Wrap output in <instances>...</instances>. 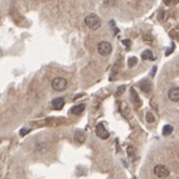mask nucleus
<instances>
[{
  "label": "nucleus",
  "mask_w": 179,
  "mask_h": 179,
  "mask_svg": "<svg viewBox=\"0 0 179 179\" xmlns=\"http://www.w3.org/2000/svg\"><path fill=\"white\" fill-rule=\"evenodd\" d=\"M85 24L91 30H97L101 26V19L98 15H96V14H88L85 18Z\"/></svg>",
  "instance_id": "f257e3e1"
},
{
  "label": "nucleus",
  "mask_w": 179,
  "mask_h": 179,
  "mask_svg": "<svg viewBox=\"0 0 179 179\" xmlns=\"http://www.w3.org/2000/svg\"><path fill=\"white\" fill-rule=\"evenodd\" d=\"M97 51L102 56H108L112 52V45L108 41H100L97 44Z\"/></svg>",
  "instance_id": "f03ea898"
},
{
  "label": "nucleus",
  "mask_w": 179,
  "mask_h": 179,
  "mask_svg": "<svg viewBox=\"0 0 179 179\" xmlns=\"http://www.w3.org/2000/svg\"><path fill=\"white\" fill-rule=\"evenodd\" d=\"M66 87H67V80L65 77H56L52 80V88L55 91L60 92L66 90Z\"/></svg>",
  "instance_id": "7ed1b4c3"
},
{
  "label": "nucleus",
  "mask_w": 179,
  "mask_h": 179,
  "mask_svg": "<svg viewBox=\"0 0 179 179\" xmlns=\"http://www.w3.org/2000/svg\"><path fill=\"white\" fill-rule=\"evenodd\" d=\"M153 173L158 178H167L170 172H169L168 167H166L164 164H157V166L153 168Z\"/></svg>",
  "instance_id": "20e7f679"
},
{
  "label": "nucleus",
  "mask_w": 179,
  "mask_h": 179,
  "mask_svg": "<svg viewBox=\"0 0 179 179\" xmlns=\"http://www.w3.org/2000/svg\"><path fill=\"white\" fill-rule=\"evenodd\" d=\"M96 134H97V137H100L101 139H107L109 137V132L105 128L102 123H98V125L96 126Z\"/></svg>",
  "instance_id": "39448f33"
},
{
  "label": "nucleus",
  "mask_w": 179,
  "mask_h": 179,
  "mask_svg": "<svg viewBox=\"0 0 179 179\" xmlns=\"http://www.w3.org/2000/svg\"><path fill=\"white\" fill-rule=\"evenodd\" d=\"M168 98L173 102L179 101V87H170L168 90Z\"/></svg>",
  "instance_id": "423d86ee"
},
{
  "label": "nucleus",
  "mask_w": 179,
  "mask_h": 179,
  "mask_svg": "<svg viewBox=\"0 0 179 179\" xmlns=\"http://www.w3.org/2000/svg\"><path fill=\"white\" fill-rule=\"evenodd\" d=\"M85 108H86V105H85V103L76 105V106H74V107L70 109V113H71V115H75V116H80L82 112L85 111Z\"/></svg>",
  "instance_id": "0eeeda50"
},
{
  "label": "nucleus",
  "mask_w": 179,
  "mask_h": 179,
  "mask_svg": "<svg viewBox=\"0 0 179 179\" xmlns=\"http://www.w3.org/2000/svg\"><path fill=\"white\" fill-rule=\"evenodd\" d=\"M65 106V100L62 97H57L52 101V108L53 109H62Z\"/></svg>",
  "instance_id": "6e6552de"
},
{
  "label": "nucleus",
  "mask_w": 179,
  "mask_h": 179,
  "mask_svg": "<svg viewBox=\"0 0 179 179\" xmlns=\"http://www.w3.org/2000/svg\"><path fill=\"white\" fill-rule=\"evenodd\" d=\"M75 141L78 142V143H84L86 141V133L81 129H77L75 132Z\"/></svg>",
  "instance_id": "1a4fd4ad"
},
{
  "label": "nucleus",
  "mask_w": 179,
  "mask_h": 179,
  "mask_svg": "<svg viewBox=\"0 0 179 179\" xmlns=\"http://www.w3.org/2000/svg\"><path fill=\"white\" fill-rule=\"evenodd\" d=\"M141 57H142V60H156V56L152 53V51L150 50H146V51H143L142 52V55H141Z\"/></svg>",
  "instance_id": "9d476101"
},
{
  "label": "nucleus",
  "mask_w": 179,
  "mask_h": 179,
  "mask_svg": "<svg viewBox=\"0 0 179 179\" xmlns=\"http://www.w3.org/2000/svg\"><path fill=\"white\" fill-rule=\"evenodd\" d=\"M138 85H139V87H141L144 92H149V91H150V84H149L147 80H142Z\"/></svg>",
  "instance_id": "9b49d317"
},
{
  "label": "nucleus",
  "mask_w": 179,
  "mask_h": 179,
  "mask_svg": "<svg viewBox=\"0 0 179 179\" xmlns=\"http://www.w3.org/2000/svg\"><path fill=\"white\" fill-rule=\"evenodd\" d=\"M172 132H173V126H170V125H166L163 127V129H162V134L166 136V137L169 136Z\"/></svg>",
  "instance_id": "f8f14e48"
},
{
  "label": "nucleus",
  "mask_w": 179,
  "mask_h": 179,
  "mask_svg": "<svg viewBox=\"0 0 179 179\" xmlns=\"http://www.w3.org/2000/svg\"><path fill=\"white\" fill-rule=\"evenodd\" d=\"M117 75H118V64H116V65L113 66V68H112V74L109 75V81H115L116 77H117Z\"/></svg>",
  "instance_id": "ddd939ff"
},
{
  "label": "nucleus",
  "mask_w": 179,
  "mask_h": 179,
  "mask_svg": "<svg viewBox=\"0 0 179 179\" xmlns=\"http://www.w3.org/2000/svg\"><path fill=\"white\" fill-rule=\"evenodd\" d=\"M146 119H147L148 123H154L156 122V117L152 113H150V112H147L146 113Z\"/></svg>",
  "instance_id": "4468645a"
},
{
  "label": "nucleus",
  "mask_w": 179,
  "mask_h": 179,
  "mask_svg": "<svg viewBox=\"0 0 179 179\" xmlns=\"http://www.w3.org/2000/svg\"><path fill=\"white\" fill-rule=\"evenodd\" d=\"M131 96H132V98L134 100V102L138 105L139 103V98H138V95H137V92L133 90V88H131Z\"/></svg>",
  "instance_id": "2eb2a0df"
},
{
  "label": "nucleus",
  "mask_w": 179,
  "mask_h": 179,
  "mask_svg": "<svg viewBox=\"0 0 179 179\" xmlns=\"http://www.w3.org/2000/svg\"><path fill=\"white\" fill-rule=\"evenodd\" d=\"M137 64H138V61H137V57H129L128 59V66L132 68V67H134Z\"/></svg>",
  "instance_id": "dca6fc26"
},
{
  "label": "nucleus",
  "mask_w": 179,
  "mask_h": 179,
  "mask_svg": "<svg viewBox=\"0 0 179 179\" xmlns=\"http://www.w3.org/2000/svg\"><path fill=\"white\" fill-rule=\"evenodd\" d=\"M125 90H126V86H125V85L119 86V87L117 88V96H118V95H121V93H123V92H125Z\"/></svg>",
  "instance_id": "f3484780"
},
{
  "label": "nucleus",
  "mask_w": 179,
  "mask_h": 179,
  "mask_svg": "<svg viewBox=\"0 0 179 179\" xmlns=\"http://www.w3.org/2000/svg\"><path fill=\"white\" fill-rule=\"evenodd\" d=\"M177 3H178V0H172V2L170 0H166V2H164L166 5H173V4H177Z\"/></svg>",
  "instance_id": "a211bd4d"
},
{
  "label": "nucleus",
  "mask_w": 179,
  "mask_h": 179,
  "mask_svg": "<svg viewBox=\"0 0 179 179\" xmlns=\"http://www.w3.org/2000/svg\"><path fill=\"white\" fill-rule=\"evenodd\" d=\"M128 156H131V157L134 156V148L133 147H128Z\"/></svg>",
  "instance_id": "6ab92c4d"
},
{
  "label": "nucleus",
  "mask_w": 179,
  "mask_h": 179,
  "mask_svg": "<svg viewBox=\"0 0 179 179\" xmlns=\"http://www.w3.org/2000/svg\"><path fill=\"white\" fill-rule=\"evenodd\" d=\"M29 132H30V129H29V128H24V129H21V131H20V136H25V134H27Z\"/></svg>",
  "instance_id": "aec40b11"
},
{
  "label": "nucleus",
  "mask_w": 179,
  "mask_h": 179,
  "mask_svg": "<svg viewBox=\"0 0 179 179\" xmlns=\"http://www.w3.org/2000/svg\"><path fill=\"white\" fill-rule=\"evenodd\" d=\"M156 71H157V66H153V68H152V77H154Z\"/></svg>",
  "instance_id": "412c9836"
},
{
  "label": "nucleus",
  "mask_w": 179,
  "mask_h": 179,
  "mask_svg": "<svg viewBox=\"0 0 179 179\" xmlns=\"http://www.w3.org/2000/svg\"><path fill=\"white\" fill-rule=\"evenodd\" d=\"M123 44H125V45L128 47V46H129V44H131V41H129V40H123Z\"/></svg>",
  "instance_id": "4be33fe9"
},
{
  "label": "nucleus",
  "mask_w": 179,
  "mask_h": 179,
  "mask_svg": "<svg viewBox=\"0 0 179 179\" xmlns=\"http://www.w3.org/2000/svg\"><path fill=\"white\" fill-rule=\"evenodd\" d=\"M109 24H111V25L115 27V22H113V20H111V22H109ZM115 30H116V34H117V29H115Z\"/></svg>",
  "instance_id": "5701e85b"
},
{
  "label": "nucleus",
  "mask_w": 179,
  "mask_h": 179,
  "mask_svg": "<svg viewBox=\"0 0 179 179\" xmlns=\"http://www.w3.org/2000/svg\"><path fill=\"white\" fill-rule=\"evenodd\" d=\"M133 179H134V178H133Z\"/></svg>",
  "instance_id": "b1692460"
}]
</instances>
